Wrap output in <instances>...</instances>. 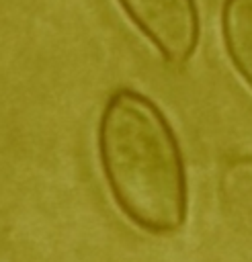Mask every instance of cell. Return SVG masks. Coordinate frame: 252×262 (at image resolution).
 Returning <instances> with one entry per match:
<instances>
[{
    "instance_id": "obj_1",
    "label": "cell",
    "mask_w": 252,
    "mask_h": 262,
    "mask_svg": "<svg viewBox=\"0 0 252 262\" xmlns=\"http://www.w3.org/2000/svg\"><path fill=\"white\" fill-rule=\"evenodd\" d=\"M98 160L109 190L137 227L166 235L186 219L184 160L158 104L133 88L115 90L98 119Z\"/></svg>"
},
{
    "instance_id": "obj_2",
    "label": "cell",
    "mask_w": 252,
    "mask_h": 262,
    "mask_svg": "<svg viewBox=\"0 0 252 262\" xmlns=\"http://www.w3.org/2000/svg\"><path fill=\"white\" fill-rule=\"evenodd\" d=\"M131 23L170 63H184L199 45L195 0H119Z\"/></svg>"
},
{
    "instance_id": "obj_3",
    "label": "cell",
    "mask_w": 252,
    "mask_h": 262,
    "mask_svg": "<svg viewBox=\"0 0 252 262\" xmlns=\"http://www.w3.org/2000/svg\"><path fill=\"white\" fill-rule=\"evenodd\" d=\"M221 35L234 68L252 88V0L223 2Z\"/></svg>"
},
{
    "instance_id": "obj_4",
    "label": "cell",
    "mask_w": 252,
    "mask_h": 262,
    "mask_svg": "<svg viewBox=\"0 0 252 262\" xmlns=\"http://www.w3.org/2000/svg\"><path fill=\"white\" fill-rule=\"evenodd\" d=\"M221 199L234 217L252 227V156L236 158L225 166Z\"/></svg>"
}]
</instances>
